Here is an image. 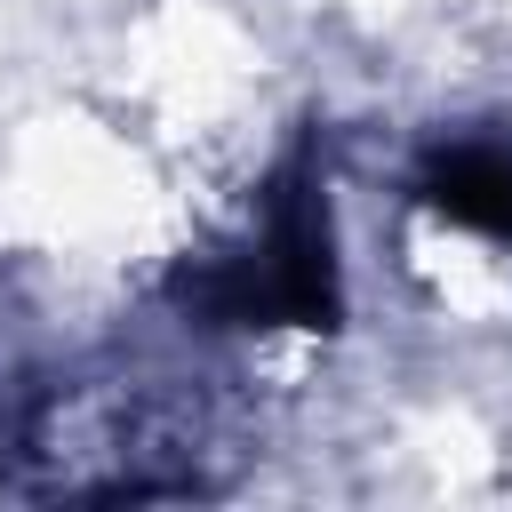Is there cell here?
<instances>
[{"mask_svg": "<svg viewBox=\"0 0 512 512\" xmlns=\"http://www.w3.org/2000/svg\"><path fill=\"white\" fill-rule=\"evenodd\" d=\"M200 320L216 328H336L344 288H336V240H328V200L304 176V160L272 184L264 232L224 256L216 272L176 288Z\"/></svg>", "mask_w": 512, "mask_h": 512, "instance_id": "1", "label": "cell"}, {"mask_svg": "<svg viewBox=\"0 0 512 512\" xmlns=\"http://www.w3.org/2000/svg\"><path fill=\"white\" fill-rule=\"evenodd\" d=\"M416 200L432 216H448V224L512 240V144H488V136L432 144L424 168H416Z\"/></svg>", "mask_w": 512, "mask_h": 512, "instance_id": "2", "label": "cell"}]
</instances>
